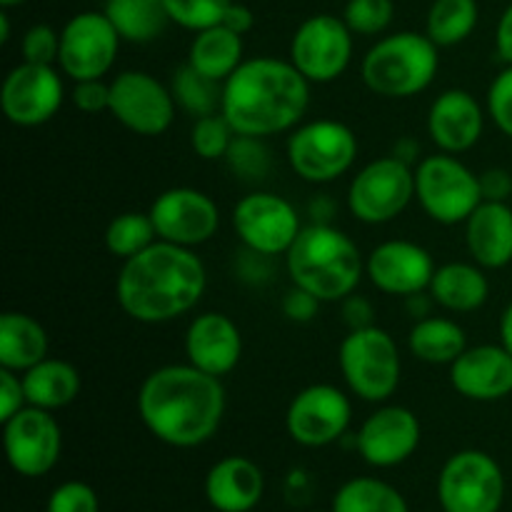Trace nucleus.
I'll list each match as a JSON object with an SVG mask.
<instances>
[{
  "label": "nucleus",
  "mask_w": 512,
  "mask_h": 512,
  "mask_svg": "<svg viewBox=\"0 0 512 512\" xmlns=\"http://www.w3.org/2000/svg\"><path fill=\"white\" fill-rule=\"evenodd\" d=\"M483 130L485 110L468 90L450 88L430 105L428 135L440 153H465L483 138Z\"/></svg>",
  "instance_id": "22"
},
{
  "label": "nucleus",
  "mask_w": 512,
  "mask_h": 512,
  "mask_svg": "<svg viewBox=\"0 0 512 512\" xmlns=\"http://www.w3.org/2000/svg\"><path fill=\"white\" fill-rule=\"evenodd\" d=\"M443 512H500L505 503V473L493 455L460 450L445 460L438 475Z\"/></svg>",
  "instance_id": "9"
},
{
  "label": "nucleus",
  "mask_w": 512,
  "mask_h": 512,
  "mask_svg": "<svg viewBox=\"0 0 512 512\" xmlns=\"http://www.w3.org/2000/svg\"><path fill=\"white\" fill-rule=\"evenodd\" d=\"M450 385L475 403H495L512 393V353L500 345H475L450 365Z\"/></svg>",
  "instance_id": "21"
},
{
  "label": "nucleus",
  "mask_w": 512,
  "mask_h": 512,
  "mask_svg": "<svg viewBox=\"0 0 512 512\" xmlns=\"http://www.w3.org/2000/svg\"><path fill=\"white\" fill-rule=\"evenodd\" d=\"M310 105V80L290 60L250 58L223 83L220 113L238 135L268 138L295 130Z\"/></svg>",
  "instance_id": "3"
},
{
  "label": "nucleus",
  "mask_w": 512,
  "mask_h": 512,
  "mask_svg": "<svg viewBox=\"0 0 512 512\" xmlns=\"http://www.w3.org/2000/svg\"><path fill=\"white\" fill-rule=\"evenodd\" d=\"M423 428L413 410L403 405H383L365 418L355 435L360 458L373 468H398L415 455Z\"/></svg>",
  "instance_id": "19"
},
{
  "label": "nucleus",
  "mask_w": 512,
  "mask_h": 512,
  "mask_svg": "<svg viewBox=\"0 0 512 512\" xmlns=\"http://www.w3.org/2000/svg\"><path fill=\"white\" fill-rule=\"evenodd\" d=\"M70 100L80 113H103V110H110V83H105L103 78L78 80L73 93H70Z\"/></svg>",
  "instance_id": "43"
},
{
  "label": "nucleus",
  "mask_w": 512,
  "mask_h": 512,
  "mask_svg": "<svg viewBox=\"0 0 512 512\" xmlns=\"http://www.w3.org/2000/svg\"><path fill=\"white\" fill-rule=\"evenodd\" d=\"M25 0H0V5H3V10H10L15 8V5H23Z\"/></svg>",
  "instance_id": "54"
},
{
  "label": "nucleus",
  "mask_w": 512,
  "mask_h": 512,
  "mask_svg": "<svg viewBox=\"0 0 512 512\" xmlns=\"http://www.w3.org/2000/svg\"><path fill=\"white\" fill-rule=\"evenodd\" d=\"M438 45L428 35L400 30L380 38L363 58L365 88L380 98H413L435 80L440 68Z\"/></svg>",
  "instance_id": "5"
},
{
  "label": "nucleus",
  "mask_w": 512,
  "mask_h": 512,
  "mask_svg": "<svg viewBox=\"0 0 512 512\" xmlns=\"http://www.w3.org/2000/svg\"><path fill=\"white\" fill-rule=\"evenodd\" d=\"M430 295L450 313H473L490 298V280L478 263H445L435 270Z\"/></svg>",
  "instance_id": "26"
},
{
  "label": "nucleus",
  "mask_w": 512,
  "mask_h": 512,
  "mask_svg": "<svg viewBox=\"0 0 512 512\" xmlns=\"http://www.w3.org/2000/svg\"><path fill=\"white\" fill-rule=\"evenodd\" d=\"M478 20V0H433L425 20V35L438 48H453L473 35Z\"/></svg>",
  "instance_id": "33"
},
{
  "label": "nucleus",
  "mask_w": 512,
  "mask_h": 512,
  "mask_svg": "<svg viewBox=\"0 0 512 512\" xmlns=\"http://www.w3.org/2000/svg\"><path fill=\"white\" fill-rule=\"evenodd\" d=\"M170 23L200 33L223 23L233 0H163Z\"/></svg>",
  "instance_id": "37"
},
{
  "label": "nucleus",
  "mask_w": 512,
  "mask_h": 512,
  "mask_svg": "<svg viewBox=\"0 0 512 512\" xmlns=\"http://www.w3.org/2000/svg\"><path fill=\"white\" fill-rule=\"evenodd\" d=\"M158 240L150 213H120L105 228V248L120 260H130Z\"/></svg>",
  "instance_id": "35"
},
{
  "label": "nucleus",
  "mask_w": 512,
  "mask_h": 512,
  "mask_svg": "<svg viewBox=\"0 0 512 512\" xmlns=\"http://www.w3.org/2000/svg\"><path fill=\"white\" fill-rule=\"evenodd\" d=\"M343 303V318L348 323L350 330H360V328H370L373 325V305H370L368 298L363 295H348Z\"/></svg>",
  "instance_id": "47"
},
{
  "label": "nucleus",
  "mask_w": 512,
  "mask_h": 512,
  "mask_svg": "<svg viewBox=\"0 0 512 512\" xmlns=\"http://www.w3.org/2000/svg\"><path fill=\"white\" fill-rule=\"evenodd\" d=\"M433 295H425L423 293H415V295H408V310L410 315H415V318H428L430 315V308H433Z\"/></svg>",
  "instance_id": "50"
},
{
  "label": "nucleus",
  "mask_w": 512,
  "mask_h": 512,
  "mask_svg": "<svg viewBox=\"0 0 512 512\" xmlns=\"http://www.w3.org/2000/svg\"><path fill=\"white\" fill-rule=\"evenodd\" d=\"M5 458L20 478H43L63 453V430L50 410L25 405L3 423Z\"/></svg>",
  "instance_id": "13"
},
{
  "label": "nucleus",
  "mask_w": 512,
  "mask_h": 512,
  "mask_svg": "<svg viewBox=\"0 0 512 512\" xmlns=\"http://www.w3.org/2000/svg\"><path fill=\"white\" fill-rule=\"evenodd\" d=\"M175 110L173 90L145 70H123L110 80L108 113L130 133L145 138L163 135L173 125Z\"/></svg>",
  "instance_id": "12"
},
{
  "label": "nucleus",
  "mask_w": 512,
  "mask_h": 512,
  "mask_svg": "<svg viewBox=\"0 0 512 512\" xmlns=\"http://www.w3.org/2000/svg\"><path fill=\"white\" fill-rule=\"evenodd\" d=\"M23 375V388L28 405L43 410H60L80 395V373L70 363L58 358H45Z\"/></svg>",
  "instance_id": "28"
},
{
  "label": "nucleus",
  "mask_w": 512,
  "mask_h": 512,
  "mask_svg": "<svg viewBox=\"0 0 512 512\" xmlns=\"http://www.w3.org/2000/svg\"><path fill=\"white\" fill-rule=\"evenodd\" d=\"M233 228L245 248L275 258L293 248L303 225L290 200L258 190L235 203Z\"/></svg>",
  "instance_id": "14"
},
{
  "label": "nucleus",
  "mask_w": 512,
  "mask_h": 512,
  "mask_svg": "<svg viewBox=\"0 0 512 512\" xmlns=\"http://www.w3.org/2000/svg\"><path fill=\"white\" fill-rule=\"evenodd\" d=\"M393 0H348L343 20L355 35H378L393 23Z\"/></svg>",
  "instance_id": "39"
},
{
  "label": "nucleus",
  "mask_w": 512,
  "mask_h": 512,
  "mask_svg": "<svg viewBox=\"0 0 512 512\" xmlns=\"http://www.w3.org/2000/svg\"><path fill=\"white\" fill-rule=\"evenodd\" d=\"M330 512H333V510H330Z\"/></svg>",
  "instance_id": "56"
},
{
  "label": "nucleus",
  "mask_w": 512,
  "mask_h": 512,
  "mask_svg": "<svg viewBox=\"0 0 512 512\" xmlns=\"http://www.w3.org/2000/svg\"><path fill=\"white\" fill-rule=\"evenodd\" d=\"M333 512H410L408 500L380 478H353L338 488L333 495Z\"/></svg>",
  "instance_id": "32"
},
{
  "label": "nucleus",
  "mask_w": 512,
  "mask_h": 512,
  "mask_svg": "<svg viewBox=\"0 0 512 512\" xmlns=\"http://www.w3.org/2000/svg\"><path fill=\"white\" fill-rule=\"evenodd\" d=\"M353 35L348 23L338 15H310L290 40V63L310 83H333L353 60Z\"/></svg>",
  "instance_id": "11"
},
{
  "label": "nucleus",
  "mask_w": 512,
  "mask_h": 512,
  "mask_svg": "<svg viewBox=\"0 0 512 512\" xmlns=\"http://www.w3.org/2000/svg\"><path fill=\"white\" fill-rule=\"evenodd\" d=\"M415 153H418V145H415L413 140H400V143L395 145V150H393L395 158L405 160V163H408V165H413Z\"/></svg>",
  "instance_id": "52"
},
{
  "label": "nucleus",
  "mask_w": 512,
  "mask_h": 512,
  "mask_svg": "<svg viewBox=\"0 0 512 512\" xmlns=\"http://www.w3.org/2000/svg\"><path fill=\"white\" fill-rule=\"evenodd\" d=\"M353 405L348 395L328 383L308 385L288 405L285 428L303 448H325L348 433Z\"/></svg>",
  "instance_id": "16"
},
{
  "label": "nucleus",
  "mask_w": 512,
  "mask_h": 512,
  "mask_svg": "<svg viewBox=\"0 0 512 512\" xmlns=\"http://www.w3.org/2000/svg\"><path fill=\"white\" fill-rule=\"evenodd\" d=\"M318 308L320 300L313 293H308V290L298 288V285H293L283 298V313L293 323H310L318 315Z\"/></svg>",
  "instance_id": "45"
},
{
  "label": "nucleus",
  "mask_w": 512,
  "mask_h": 512,
  "mask_svg": "<svg viewBox=\"0 0 512 512\" xmlns=\"http://www.w3.org/2000/svg\"><path fill=\"white\" fill-rule=\"evenodd\" d=\"M10 40V18H8V10L0 13V43H8Z\"/></svg>",
  "instance_id": "53"
},
{
  "label": "nucleus",
  "mask_w": 512,
  "mask_h": 512,
  "mask_svg": "<svg viewBox=\"0 0 512 512\" xmlns=\"http://www.w3.org/2000/svg\"><path fill=\"white\" fill-rule=\"evenodd\" d=\"M45 512H100V498L83 480H65L50 493Z\"/></svg>",
  "instance_id": "40"
},
{
  "label": "nucleus",
  "mask_w": 512,
  "mask_h": 512,
  "mask_svg": "<svg viewBox=\"0 0 512 512\" xmlns=\"http://www.w3.org/2000/svg\"><path fill=\"white\" fill-rule=\"evenodd\" d=\"M265 495V475L243 455L220 458L205 475V500L215 512H250Z\"/></svg>",
  "instance_id": "24"
},
{
  "label": "nucleus",
  "mask_w": 512,
  "mask_h": 512,
  "mask_svg": "<svg viewBox=\"0 0 512 512\" xmlns=\"http://www.w3.org/2000/svg\"><path fill=\"white\" fill-rule=\"evenodd\" d=\"M120 35L110 18L98 10L73 15L60 30L58 65L70 80L103 78L118 58Z\"/></svg>",
  "instance_id": "15"
},
{
  "label": "nucleus",
  "mask_w": 512,
  "mask_h": 512,
  "mask_svg": "<svg viewBox=\"0 0 512 512\" xmlns=\"http://www.w3.org/2000/svg\"><path fill=\"white\" fill-rule=\"evenodd\" d=\"M223 25H225V28L233 30V33H238V35L250 33V30H253V25H255L253 10H250L248 5H243V3H230L228 13H225V18H223Z\"/></svg>",
  "instance_id": "49"
},
{
  "label": "nucleus",
  "mask_w": 512,
  "mask_h": 512,
  "mask_svg": "<svg viewBox=\"0 0 512 512\" xmlns=\"http://www.w3.org/2000/svg\"><path fill=\"white\" fill-rule=\"evenodd\" d=\"M495 48H498L500 58L512 65V3L503 10V15L498 20V28H495Z\"/></svg>",
  "instance_id": "48"
},
{
  "label": "nucleus",
  "mask_w": 512,
  "mask_h": 512,
  "mask_svg": "<svg viewBox=\"0 0 512 512\" xmlns=\"http://www.w3.org/2000/svg\"><path fill=\"white\" fill-rule=\"evenodd\" d=\"M410 353L430 365H453L468 348L465 330L450 318H420L408 338Z\"/></svg>",
  "instance_id": "30"
},
{
  "label": "nucleus",
  "mask_w": 512,
  "mask_h": 512,
  "mask_svg": "<svg viewBox=\"0 0 512 512\" xmlns=\"http://www.w3.org/2000/svg\"><path fill=\"white\" fill-rule=\"evenodd\" d=\"M488 115L500 133L512 140V65L503 70L498 78L490 83L488 90Z\"/></svg>",
  "instance_id": "42"
},
{
  "label": "nucleus",
  "mask_w": 512,
  "mask_h": 512,
  "mask_svg": "<svg viewBox=\"0 0 512 512\" xmlns=\"http://www.w3.org/2000/svg\"><path fill=\"white\" fill-rule=\"evenodd\" d=\"M510 205H512V200H510Z\"/></svg>",
  "instance_id": "55"
},
{
  "label": "nucleus",
  "mask_w": 512,
  "mask_h": 512,
  "mask_svg": "<svg viewBox=\"0 0 512 512\" xmlns=\"http://www.w3.org/2000/svg\"><path fill=\"white\" fill-rule=\"evenodd\" d=\"M103 13L128 43H150L170 23L163 0H108Z\"/></svg>",
  "instance_id": "31"
},
{
  "label": "nucleus",
  "mask_w": 512,
  "mask_h": 512,
  "mask_svg": "<svg viewBox=\"0 0 512 512\" xmlns=\"http://www.w3.org/2000/svg\"><path fill=\"white\" fill-rule=\"evenodd\" d=\"M235 135L238 133L223 113L203 115V118H195L193 130H190V145H193V153L198 158L225 160Z\"/></svg>",
  "instance_id": "36"
},
{
  "label": "nucleus",
  "mask_w": 512,
  "mask_h": 512,
  "mask_svg": "<svg viewBox=\"0 0 512 512\" xmlns=\"http://www.w3.org/2000/svg\"><path fill=\"white\" fill-rule=\"evenodd\" d=\"M158 240L195 248L218 233L220 210L208 193L198 188H170L150 205Z\"/></svg>",
  "instance_id": "18"
},
{
  "label": "nucleus",
  "mask_w": 512,
  "mask_h": 512,
  "mask_svg": "<svg viewBox=\"0 0 512 512\" xmlns=\"http://www.w3.org/2000/svg\"><path fill=\"white\" fill-rule=\"evenodd\" d=\"M243 50V35L233 33L220 23L195 33L193 43H190L188 65L218 83H225L245 60Z\"/></svg>",
  "instance_id": "29"
},
{
  "label": "nucleus",
  "mask_w": 512,
  "mask_h": 512,
  "mask_svg": "<svg viewBox=\"0 0 512 512\" xmlns=\"http://www.w3.org/2000/svg\"><path fill=\"white\" fill-rule=\"evenodd\" d=\"M415 198V168L395 155L373 160L355 173L348 188V210L365 225L398 218Z\"/></svg>",
  "instance_id": "10"
},
{
  "label": "nucleus",
  "mask_w": 512,
  "mask_h": 512,
  "mask_svg": "<svg viewBox=\"0 0 512 512\" xmlns=\"http://www.w3.org/2000/svg\"><path fill=\"white\" fill-rule=\"evenodd\" d=\"M500 343L512 353V303L505 308L503 318H500Z\"/></svg>",
  "instance_id": "51"
},
{
  "label": "nucleus",
  "mask_w": 512,
  "mask_h": 512,
  "mask_svg": "<svg viewBox=\"0 0 512 512\" xmlns=\"http://www.w3.org/2000/svg\"><path fill=\"white\" fill-rule=\"evenodd\" d=\"M285 268L298 288L313 293L320 303H338L358 290L365 260L358 245L330 223L305 225L285 253Z\"/></svg>",
  "instance_id": "4"
},
{
  "label": "nucleus",
  "mask_w": 512,
  "mask_h": 512,
  "mask_svg": "<svg viewBox=\"0 0 512 512\" xmlns=\"http://www.w3.org/2000/svg\"><path fill=\"white\" fill-rule=\"evenodd\" d=\"M65 98L63 80L55 65L20 63L5 75L0 88L3 115L18 128H38L60 110Z\"/></svg>",
  "instance_id": "17"
},
{
  "label": "nucleus",
  "mask_w": 512,
  "mask_h": 512,
  "mask_svg": "<svg viewBox=\"0 0 512 512\" xmlns=\"http://www.w3.org/2000/svg\"><path fill=\"white\" fill-rule=\"evenodd\" d=\"M28 405L23 388V375L15 370L0 368V420H10L18 410Z\"/></svg>",
  "instance_id": "44"
},
{
  "label": "nucleus",
  "mask_w": 512,
  "mask_h": 512,
  "mask_svg": "<svg viewBox=\"0 0 512 512\" xmlns=\"http://www.w3.org/2000/svg\"><path fill=\"white\" fill-rule=\"evenodd\" d=\"M170 90H173V98L175 103H178V108H183L185 113L195 115V118L220 113V103H223V83L198 73V70L190 68L188 63H185L183 68L175 70Z\"/></svg>",
  "instance_id": "34"
},
{
  "label": "nucleus",
  "mask_w": 512,
  "mask_h": 512,
  "mask_svg": "<svg viewBox=\"0 0 512 512\" xmlns=\"http://www.w3.org/2000/svg\"><path fill=\"white\" fill-rule=\"evenodd\" d=\"M48 345V333L33 315H0V368L25 373L48 358Z\"/></svg>",
  "instance_id": "27"
},
{
  "label": "nucleus",
  "mask_w": 512,
  "mask_h": 512,
  "mask_svg": "<svg viewBox=\"0 0 512 512\" xmlns=\"http://www.w3.org/2000/svg\"><path fill=\"white\" fill-rule=\"evenodd\" d=\"M138 415L160 443L198 448L223 425L225 388L220 378L190 363L163 365L140 385Z\"/></svg>",
  "instance_id": "1"
},
{
  "label": "nucleus",
  "mask_w": 512,
  "mask_h": 512,
  "mask_svg": "<svg viewBox=\"0 0 512 512\" xmlns=\"http://www.w3.org/2000/svg\"><path fill=\"white\" fill-rule=\"evenodd\" d=\"M415 198L435 223H465L483 203L480 175L450 153L428 155L415 165Z\"/></svg>",
  "instance_id": "7"
},
{
  "label": "nucleus",
  "mask_w": 512,
  "mask_h": 512,
  "mask_svg": "<svg viewBox=\"0 0 512 512\" xmlns=\"http://www.w3.org/2000/svg\"><path fill=\"white\" fill-rule=\"evenodd\" d=\"M205 285V265L193 248L155 240L143 253L123 260L115 298L128 318L158 325L190 313L203 298Z\"/></svg>",
  "instance_id": "2"
},
{
  "label": "nucleus",
  "mask_w": 512,
  "mask_h": 512,
  "mask_svg": "<svg viewBox=\"0 0 512 512\" xmlns=\"http://www.w3.org/2000/svg\"><path fill=\"white\" fill-rule=\"evenodd\" d=\"M358 138L340 120H310L288 138V163L305 183H333L358 160Z\"/></svg>",
  "instance_id": "8"
},
{
  "label": "nucleus",
  "mask_w": 512,
  "mask_h": 512,
  "mask_svg": "<svg viewBox=\"0 0 512 512\" xmlns=\"http://www.w3.org/2000/svg\"><path fill=\"white\" fill-rule=\"evenodd\" d=\"M228 168L238 175L240 180H263L270 170V150L263 145V138L253 135H235L230 143L228 155H225Z\"/></svg>",
  "instance_id": "38"
},
{
  "label": "nucleus",
  "mask_w": 512,
  "mask_h": 512,
  "mask_svg": "<svg viewBox=\"0 0 512 512\" xmlns=\"http://www.w3.org/2000/svg\"><path fill=\"white\" fill-rule=\"evenodd\" d=\"M433 255L413 240H385L365 260V275L370 283L388 295L423 293L435 275Z\"/></svg>",
  "instance_id": "20"
},
{
  "label": "nucleus",
  "mask_w": 512,
  "mask_h": 512,
  "mask_svg": "<svg viewBox=\"0 0 512 512\" xmlns=\"http://www.w3.org/2000/svg\"><path fill=\"white\" fill-rule=\"evenodd\" d=\"M185 355L190 365L223 378L233 373L243 358V335L228 315L215 310L200 313L185 333Z\"/></svg>",
  "instance_id": "23"
},
{
  "label": "nucleus",
  "mask_w": 512,
  "mask_h": 512,
  "mask_svg": "<svg viewBox=\"0 0 512 512\" xmlns=\"http://www.w3.org/2000/svg\"><path fill=\"white\" fill-rule=\"evenodd\" d=\"M338 365L345 385L368 403L388 400L398 390L403 373L398 343L378 325L350 330L340 343Z\"/></svg>",
  "instance_id": "6"
},
{
  "label": "nucleus",
  "mask_w": 512,
  "mask_h": 512,
  "mask_svg": "<svg viewBox=\"0 0 512 512\" xmlns=\"http://www.w3.org/2000/svg\"><path fill=\"white\" fill-rule=\"evenodd\" d=\"M480 190L483 200L493 203H510L512 200V175L503 168H490L480 175Z\"/></svg>",
  "instance_id": "46"
},
{
  "label": "nucleus",
  "mask_w": 512,
  "mask_h": 512,
  "mask_svg": "<svg viewBox=\"0 0 512 512\" xmlns=\"http://www.w3.org/2000/svg\"><path fill=\"white\" fill-rule=\"evenodd\" d=\"M20 50H23L25 63L55 65L60 55V33L48 23L33 25L25 30Z\"/></svg>",
  "instance_id": "41"
},
{
  "label": "nucleus",
  "mask_w": 512,
  "mask_h": 512,
  "mask_svg": "<svg viewBox=\"0 0 512 512\" xmlns=\"http://www.w3.org/2000/svg\"><path fill=\"white\" fill-rule=\"evenodd\" d=\"M465 243L475 263L500 270L512 263V205L483 200L465 220Z\"/></svg>",
  "instance_id": "25"
}]
</instances>
